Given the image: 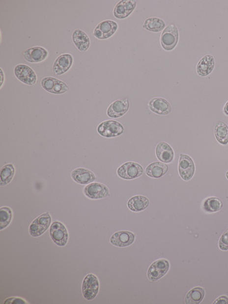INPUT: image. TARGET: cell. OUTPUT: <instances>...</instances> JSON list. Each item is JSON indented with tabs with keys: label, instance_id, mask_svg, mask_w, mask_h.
<instances>
[{
	"label": "cell",
	"instance_id": "5bb4252c",
	"mask_svg": "<svg viewBox=\"0 0 228 304\" xmlns=\"http://www.w3.org/2000/svg\"><path fill=\"white\" fill-rule=\"evenodd\" d=\"M149 110L152 113L160 116H166L172 112V107L167 99L161 97H155L149 100L148 103Z\"/></svg>",
	"mask_w": 228,
	"mask_h": 304
},
{
	"label": "cell",
	"instance_id": "6da1fadb",
	"mask_svg": "<svg viewBox=\"0 0 228 304\" xmlns=\"http://www.w3.org/2000/svg\"><path fill=\"white\" fill-rule=\"evenodd\" d=\"M179 40V31L174 24L167 26L162 31L160 36V44L166 51H172Z\"/></svg>",
	"mask_w": 228,
	"mask_h": 304
},
{
	"label": "cell",
	"instance_id": "44dd1931",
	"mask_svg": "<svg viewBox=\"0 0 228 304\" xmlns=\"http://www.w3.org/2000/svg\"><path fill=\"white\" fill-rule=\"evenodd\" d=\"M169 167L166 164L156 162L152 163L145 169V173L148 177L152 178H161L168 172Z\"/></svg>",
	"mask_w": 228,
	"mask_h": 304
},
{
	"label": "cell",
	"instance_id": "e575fe53",
	"mask_svg": "<svg viewBox=\"0 0 228 304\" xmlns=\"http://www.w3.org/2000/svg\"><path fill=\"white\" fill-rule=\"evenodd\" d=\"M93 34L95 38L99 39V40H104V36L102 32L99 30V29L95 28L94 30Z\"/></svg>",
	"mask_w": 228,
	"mask_h": 304
},
{
	"label": "cell",
	"instance_id": "5b68a950",
	"mask_svg": "<svg viewBox=\"0 0 228 304\" xmlns=\"http://www.w3.org/2000/svg\"><path fill=\"white\" fill-rule=\"evenodd\" d=\"M99 282L95 274H88L85 276L83 283V293L87 300H94L99 292Z\"/></svg>",
	"mask_w": 228,
	"mask_h": 304
},
{
	"label": "cell",
	"instance_id": "484cf974",
	"mask_svg": "<svg viewBox=\"0 0 228 304\" xmlns=\"http://www.w3.org/2000/svg\"><path fill=\"white\" fill-rule=\"evenodd\" d=\"M204 296V289L201 287H196L187 293L185 302L187 304H198L202 302Z\"/></svg>",
	"mask_w": 228,
	"mask_h": 304
},
{
	"label": "cell",
	"instance_id": "f546056e",
	"mask_svg": "<svg viewBox=\"0 0 228 304\" xmlns=\"http://www.w3.org/2000/svg\"><path fill=\"white\" fill-rule=\"evenodd\" d=\"M58 80L57 78L52 77L43 78L41 82L42 87L45 91L51 93Z\"/></svg>",
	"mask_w": 228,
	"mask_h": 304
},
{
	"label": "cell",
	"instance_id": "d590c367",
	"mask_svg": "<svg viewBox=\"0 0 228 304\" xmlns=\"http://www.w3.org/2000/svg\"><path fill=\"white\" fill-rule=\"evenodd\" d=\"M223 112L226 116H228V101L227 102L223 109Z\"/></svg>",
	"mask_w": 228,
	"mask_h": 304
},
{
	"label": "cell",
	"instance_id": "836d02e7",
	"mask_svg": "<svg viewBox=\"0 0 228 304\" xmlns=\"http://www.w3.org/2000/svg\"><path fill=\"white\" fill-rule=\"evenodd\" d=\"M214 304H228V298L227 296H222L215 300Z\"/></svg>",
	"mask_w": 228,
	"mask_h": 304
},
{
	"label": "cell",
	"instance_id": "f1b7e54d",
	"mask_svg": "<svg viewBox=\"0 0 228 304\" xmlns=\"http://www.w3.org/2000/svg\"><path fill=\"white\" fill-rule=\"evenodd\" d=\"M13 219V212L8 207H2L0 209V230H3L11 223Z\"/></svg>",
	"mask_w": 228,
	"mask_h": 304
},
{
	"label": "cell",
	"instance_id": "83f0119b",
	"mask_svg": "<svg viewBox=\"0 0 228 304\" xmlns=\"http://www.w3.org/2000/svg\"><path fill=\"white\" fill-rule=\"evenodd\" d=\"M223 207L222 200L216 197L208 198L203 203V209L209 213L218 212L223 209Z\"/></svg>",
	"mask_w": 228,
	"mask_h": 304
},
{
	"label": "cell",
	"instance_id": "30bf717a",
	"mask_svg": "<svg viewBox=\"0 0 228 304\" xmlns=\"http://www.w3.org/2000/svg\"><path fill=\"white\" fill-rule=\"evenodd\" d=\"M84 192L87 198L93 200L104 199L110 196L109 188L105 184L99 183H91L87 185Z\"/></svg>",
	"mask_w": 228,
	"mask_h": 304
},
{
	"label": "cell",
	"instance_id": "9a60e30c",
	"mask_svg": "<svg viewBox=\"0 0 228 304\" xmlns=\"http://www.w3.org/2000/svg\"><path fill=\"white\" fill-rule=\"evenodd\" d=\"M49 56V52L41 46H34L27 50L23 53L24 59L30 63H40Z\"/></svg>",
	"mask_w": 228,
	"mask_h": 304
},
{
	"label": "cell",
	"instance_id": "d6a6232c",
	"mask_svg": "<svg viewBox=\"0 0 228 304\" xmlns=\"http://www.w3.org/2000/svg\"><path fill=\"white\" fill-rule=\"evenodd\" d=\"M4 304H26L28 303L24 299L20 298H10L5 300Z\"/></svg>",
	"mask_w": 228,
	"mask_h": 304
},
{
	"label": "cell",
	"instance_id": "52a82bcc",
	"mask_svg": "<svg viewBox=\"0 0 228 304\" xmlns=\"http://www.w3.org/2000/svg\"><path fill=\"white\" fill-rule=\"evenodd\" d=\"M14 73L17 79L24 84L33 86L36 84L37 75L30 66L19 64L14 67Z\"/></svg>",
	"mask_w": 228,
	"mask_h": 304
},
{
	"label": "cell",
	"instance_id": "8fae6325",
	"mask_svg": "<svg viewBox=\"0 0 228 304\" xmlns=\"http://www.w3.org/2000/svg\"><path fill=\"white\" fill-rule=\"evenodd\" d=\"M129 109V100L127 98H121L114 101L109 106L107 114L112 119H119L125 115Z\"/></svg>",
	"mask_w": 228,
	"mask_h": 304
},
{
	"label": "cell",
	"instance_id": "4316f807",
	"mask_svg": "<svg viewBox=\"0 0 228 304\" xmlns=\"http://www.w3.org/2000/svg\"><path fill=\"white\" fill-rule=\"evenodd\" d=\"M15 174V168L12 164H6L1 169L0 173V185H8L12 182Z\"/></svg>",
	"mask_w": 228,
	"mask_h": 304
},
{
	"label": "cell",
	"instance_id": "ac0fdd59",
	"mask_svg": "<svg viewBox=\"0 0 228 304\" xmlns=\"http://www.w3.org/2000/svg\"><path fill=\"white\" fill-rule=\"evenodd\" d=\"M74 181L80 184H89L95 180V176L91 171L85 168H78L71 174Z\"/></svg>",
	"mask_w": 228,
	"mask_h": 304
},
{
	"label": "cell",
	"instance_id": "1f68e13d",
	"mask_svg": "<svg viewBox=\"0 0 228 304\" xmlns=\"http://www.w3.org/2000/svg\"><path fill=\"white\" fill-rule=\"evenodd\" d=\"M219 246L222 251H226L228 250V228L224 232L220 239Z\"/></svg>",
	"mask_w": 228,
	"mask_h": 304
},
{
	"label": "cell",
	"instance_id": "9c48e42d",
	"mask_svg": "<svg viewBox=\"0 0 228 304\" xmlns=\"http://www.w3.org/2000/svg\"><path fill=\"white\" fill-rule=\"evenodd\" d=\"M195 166L191 157L181 153L179 162V172L184 181H188L194 177Z\"/></svg>",
	"mask_w": 228,
	"mask_h": 304
},
{
	"label": "cell",
	"instance_id": "d4e9b609",
	"mask_svg": "<svg viewBox=\"0 0 228 304\" xmlns=\"http://www.w3.org/2000/svg\"><path fill=\"white\" fill-rule=\"evenodd\" d=\"M215 135L217 142L221 145L228 144V126L224 122L217 123L215 127Z\"/></svg>",
	"mask_w": 228,
	"mask_h": 304
},
{
	"label": "cell",
	"instance_id": "4fadbf2b",
	"mask_svg": "<svg viewBox=\"0 0 228 304\" xmlns=\"http://www.w3.org/2000/svg\"><path fill=\"white\" fill-rule=\"evenodd\" d=\"M73 57L70 54H63L57 57L53 63V70L57 76L66 73L73 65Z\"/></svg>",
	"mask_w": 228,
	"mask_h": 304
},
{
	"label": "cell",
	"instance_id": "d6986e66",
	"mask_svg": "<svg viewBox=\"0 0 228 304\" xmlns=\"http://www.w3.org/2000/svg\"><path fill=\"white\" fill-rule=\"evenodd\" d=\"M156 155L157 158L165 163L172 162L174 159V152L171 146L166 142H160L156 146Z\"/></svg>",
	"mask_w": 228,
	"mask_h": 304
},
{
	"label": "cell",
	"instance_id": "4dcf8cb0",
	"mask_svg": "<svg viewBox=\"0 0 228 304\" xmlns=\"http://www.w3.org/2000/svg\"><path fill=\"white\" fill-rule=\"evenodd\" d=\"M69 91V87L65 82L58 80L51 93L55 94H62Z\"/></svg>",
	"mask_w": 228,
	"mask_h": 304
},
{
	"label": "cell",
	"instance_id": "8d00e7d4",
	"mask_svg": "<svg viewBox=\"0 0 228 304\" xmlns=\"http://www.w3.org/2000/svg\"><path fill=\"white\" fill-rule=\"evenodd\" d=\"M1 88H2L3 84V80H5V78H3V71L2 69H1Z\"/></svg>",
	"mask_w": 228,
	"mask_h": 304
},
{
	"label": "cell",
	"instance_id": "7c38bea8",
	"mask_svg": "<svg viewBox=\"0 0 228 304\" xmlns=\"http://www.w3.org/2000/svg\"><path fill=\"white\" fill-rule=\"evenodd\" d=\"M135 0H122L116 3L114 9V16L117 19H124L131 15L136 8Z\"/></svg>",
	"mask_w": 228,
	"mask_h": 304
},
{
	"label": "cell",
	"instance_id": "74e56055",
	"mask_svg": "<svg viewBox=\"0 0 228 304\" xmlns=\"http://www.w3.org/2000/svg\"><path fill=\"white\" fill-rule=\"evenodd\" d=\"M226 177L227 178V180H228V170L227 171V172L226 174Z\"/></svg>",
	"mask_w": 228,
	"mask_h": 304
},
{
	"label": "cell",
	"instance_id": "cb8c5ba5",
	"mask_svg": "<svg viewBox=\"0 0 228 304\" xmlns=\"http://www.w3.org/2000/svg\"><path fill=\"white\" fill-rule=\"evenodd\" d=\"M96 28L102 32L104 40H106L115 34L118 29V24L115 21L108 20L102 21Z\"/></svg>",
	"mask_w": 228,
	"mask_h": 304
},
{
	"label": "cell",
	"instance_id": "277c9868",
	"mask_svg": "<svg viewBox=\"0 0 228 304\" xmlns=\"http://www.w3.org/2000/svg\"><path fill=\"white\" fill-rule=\"evenodd\" d=\"M143 172V168L141 164L133 162L124 163L117 170V175L126 180H132L140 177Z\"/></svg>",
	"mask_w": 228,
	"mask_h": 304
},
{
	"label": "cell",
	"instance_id": "3957f363",
	"mask_svg": "<svg viewBox=\"0 0 228 304\" xmlns=\"http://www.w3.org/2000/svg\"><path fill=\"white\" fill-rule=\"evenodd\" d=\"M52 217L49 212L42 213L34 219L30 225L29 233L31 237H40L51 226Z\"/></svg>",
	"mask_w": 228,
	"mask_h": 304
},
{
	"label": "cell",
	"instance_id": "ffe728a7",
	"mask_svg": "<svg viewBox=\"0 0 228 304\" xmlns=\"http://www.w3.org/2000/svg\"><path fill=\"white\" fill-rule=\"evenodd\" d=\"M72 40L75 46L81 52H86L90 48V38L84 31L80 29H77L73 31Z\"/></svg>",
	"mask_w": 228,
	"mask_h": 304
},
{
	"label": "cell",
	"instance_id": "e0dca14e",
	"mask_svg": "<svg viewBox=\"0 0 228 304\" xmlns=\"http://www.w3.org/2000/svg\"><path fill=\"white\" fill-rule=\"evenodd\" d=\"M215 65V60L211 55H206L202 57L198 63L197 72L198 76L205 77L211 74Z\"/></svg>",
	"mask_w": 228,
	"mask_h": 304
},
{
	"label": "cell",
	"instance_id": "8992f818",
	"mask_svg": "<svg viewBox=\"0 0 228 304\" xmlns=\"http://www.w3.org/2000/svg\"><path fill=\"white\" fill-rule=\"evenodd\" d=\"M50 235L53 242L59 246H65L68 241V231L65 225L59 221H56L52 224Z\"/></svg>",
	"mask_w": 228,
	"mask_h": 304
},
{
	"label": "cell",
	"instance_id": "603a6c76",
	"mask_svg": "<svg viewBox=\"0 0 228 304\" xmlns=\"http://www.w3.org/2000/svg\"><path fill=\"white\" fill-rule=\"evenodd\" d=\"M166 23L165 21L159 17H149L144 21L142 28L145 30L154 32V33H159L163 31L166 28Z\"/></svg>",
	"mask_w": 228,
	"mask_h": 304
},
{
	"label": "cell",
	"instance_id": "2e32d148",
	"mask_svg": "<svg viewBox=\"0 0 228 304\" xmlns=\"http://www.w3.org/2000/svg\"><path fill=\"white\" fill-rule=\"evenodd\" d=\"M135 236L133 232L127 231L117 232L110 238L112 244L117 247H126L135 241Z\"/></svg>",
	"mask_w": 228,
	"mask_h": 304
},
{
	"label": "cell",
	"instance_id": "7402d4cb",
	"mask_svg": "<svg viewBox=\"0 0 228 304\" xmlns=\"http://www.w3.org/2000/svg\"><path fill=\"white\" fill-rule=\"evenodd\" d=\"M149 205V200L145 196H135L128 200L127 206L132 212H141L147 208Z\"/></svg>",
	"mask_w": 228,
	"mask_h": 304
},
{
	"label": "cell",
	"instance_id": "7a4b0ae2",
	"mask_svg": "<svg viewBox=\"0 0 228 304\" xmlns=\"http://www.w3.org/2000/svg\"><path fill=\"white\" fill-rule=\"evenodd\" d=\"M97 131L102 137L113 138L122 135L124 131V128L118 122L108 120L99 124Z\"/></svg>",
	"mask_w": 228,
	"mask_h": 304
},
{
	"label": "cell",
	"instance_id": "ba28073f",
	"mask_svg": "<svg viewBox=\"0 0 228 304\" xmlns=\"http://www.w3.org/2000/svg\"><path fill=\"white\" fill-rule=\"evenodd\" d=\"M170 263L166 259L155 261L149 267L147 276L149 280L155 282L159 280L168 273Z\"/></svg>",
	"mask_w": 228,
	"mask_h": 304
}]
</instances>
